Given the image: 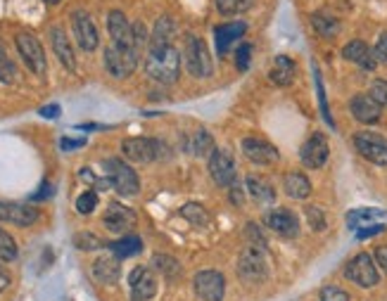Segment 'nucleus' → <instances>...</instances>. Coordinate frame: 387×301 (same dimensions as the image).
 Segmentation results:
<instances>
[{
	"label": "nucleus",
	"mask_w": 387,
	"mask_h": 301,
	"mask_svg": "<svg viewBox=\"0 0 387 301\" xmlns=\"http://www.w3.org/2000/svg\"><path fill=\"white\" fill-rule=\"evenodd\" d=\"M50 195H52V185H50V183H43V185L38 188V192H36V195H31V199H34V202H38V199H48Z\"/></svg>",
	"instance_id": "49"
},
{
	"label": "nucleus",
	"mask_w": 387,
	"mask_h": 301,
	"mask_svg": "<svg viewBox=\"0 0 387 301\" xmlns=\"http://www.w3.org/2000/svg\"><path fill=\"white\" fill-rule=\"evenodd\" d=\"M74 245L76 250L81 252H93V250H102V240L95 238V235H88V233H81L74 238Z\"/></svg>",
	"instance_id": "37"
},
{
	"label": "nucleus",
	"mask_w": 387,
	"mask_h": 301,
	"mask_svg": "<svg viewBox=\"0 0 387 301\" xmlns=\"http://www.w3.org/2000/svg\"><path fill=\"white\" fill-rule=\"evenodd\" d=\"M283 188H285L287 197H292V199H306L311 195V183H309V178H306L304 173H299V171H290V173H287L285 180H283Z\"/></svg>",
	"instance_id": "25"
},
{
	"label": "nucleus",
	"mask_w": 387,
	"mask_h": 301,
	"mask_svg": "<svg viewBox=\"0 0 387 301\" xmlns=\"http://www.w3.org/2000/svg\"><path fill=\"white\" fill-rule=\"evenodd\" d=\"M141 52L133 48H121V45L112 43L105 50V67L114 78H129L138 67Z\"/></svg>",
	"instance_id": "3"
},
{
	"label": "nucleus",
	"mask_w": 387,
	"mask_h": 301,
	"mask_svg": "<svg viewBox=\"0 0 387 301\" xmlns=\"http://www.w3.org/2000/svg\"><path fill=\"white\" fill-rule=\"evenodd\" d=\"M193 285L202 301H224L226 278L219 271H200Z\"/></svg>",
	"instance_id": "11"
},
{
	"label": "nucleus",
	"mask_w": 387,
	"mask_h": 301,
	"mask_svg": "<svg viewBox=\"0 0 387 301\" xmlns=\"http://www.w3.org/2000/svg\"><path fill=\"white\" fill-rule=\"evenodd\" d=\"M121 152L129 161L148 164L155 159H162L167 154V145L155 138H129L121 142Z\"/></svg>",
	"instance_id": "5"
},
{
	"label": "nucleus",
	"mask_w": 387,
	"mask_h": 301,
	"mask_svg": "<svg viewBox=\"0 0 387 301\" xmlns=\"http://www.w3.org/2000/svg\"><path fill=\"white\" fill-rule=\"evenodd\" d=\"M121 276L119 257H100L93 264V278L102 285H114Z\"/></svg>",
	"instance_id": "23"
},
{
	"label": "nucleus",
	"mask_w": 387,
	"mask_h": 301,
	"mask_svg": "<svg viewBox=\"0 0 387 301\" xmlns=\"http://www.w3.org/2000/svg\"><path fill=\"white\" fill-rule=\"evenodd\" d=\"M321 301H350V294L343 292L335 285H328L321 290Z\"/></svg>",
	"instance_id": "43"
},
{
	"label": "nucleus",
	"mask_w": 387,
	"mask_h": 301,
	"mask_svg": "<svg viewBox=\"0 0 387 301\" xmlns=\"http://www.w3.org/2000/svg\"><path fill=\"white\" fill-rule=\"evenodd\" d=\"M17 259V242L12 240V235L0 231V261H15Z\"/></svg>",
	"instance_id": "36"
},
{
	"label": "nucleus",
	"mask_w": 387,
	"mask_h": 301,
	"mask_svg": "<svg viewBox=\"0 0 387 301\" xmlns=\"http://www.w3.org/2000/svg\"><path fill=\"white\" fill-rule=\"evenodd\" d=\"M181 216L183 219H188L193 226H207L209 223V214L207 209L202 204H195V202H190V204H186L181 209Z\"/></svg>",
	"instance_id": "32"
},
{
	"label": "nucleus",
	"mask_w": 387,
	"mask_h": 301,
	"mask_svg": "<svg viewBox=\"0 0 387 301\" xmlns=\"http://www.w3.org/2000/svg\"><path fill=\"white\" fill-rule=\"evenodd\" d=\"M373 55H376L378 62H385L387 64V31H385V34H380L378 43H376V50H373Z\"/></svg>",
	"instance_id": "46"
},
{
	"label": "nucleus",
	"mask_w": 387,
	"mask_h": 301,
	"mask_svg": "<svg viewBox=\"0 0 387 301\" xmlns=\"http://www.w3.org/2000/svg\"><path fill=\"white\" fill-rule=\"evenodd\" d=\"M209 173H212V180L219 188L233 185L235 178H238V171H235V161L228 149H212V156H209Z\"/></svg>",
	"instance_id": "10"
},
{
	"label": "nucleus",
	"mask_w": 387,
	"mask_h": 301,
	"mask_svg": "<svg viewBox=\"0 0 387 301\" xmlns=\"http://www.w3.org/2000/svg\"><path fill=\"white\" fill-rule=\"evenodd\" d=\"M8 287H10V276H8V271H5V268H0V294L8 290Z\"/></svg>",
	"instance_id": "53"
},
{
	"label": "nucleus",
	"mask_w": 387,
	"mask_h": 301,
	"mask_svg": "<svg viewBox=\"0 0 387 301\" xmlns=\"http://www.w3.org/2000/svg\"><path fill=\"white\" fill-rule=\"evenodd\" d=\"M314 76H316V88H318V100H321V112H323V119L331 128H335V121H333L331 112H328V102H326V90H323V83H321V76H318V69L314 67Z\"/></svg>",
	"instance_id": "40"
},
{
	"label": "nucleus",
	"mask_w": 387,
	"mask_h": 301,
	"mask_svg": "<svg viewBox=\"0 0 387 301\" xmlns=\"http://www.w3.org/2000/svg\"><path fill=\"white\" fill-rule=\"evenodd\" d=\"M247 31V24L245 22H228V24H221L219 29H216V50H219V55L224 57L228 50H231V45L235 41H240L242 36H245Z\"/></svg>",
	"instance_id": "21"
},
{
	"label": "nucleus",
	"mask_w": 387,
	"mask_h": 301,
	"mask_svg": "<svg viewBox=\"0 0 387 301\" xmlns=\"http://www.w3.org/2000/svg\"><path fill=\"white\" fill-rule=\"evenodd\" d=\"M71 26H74V36L78 45H81V50L93 52L97 48V43H100V36H97V29L88 12L76 10L74 15H71Z\"/></svg>",
	"instance_id": "13"
},
{
	"label": "nucleus",
	"mask_w": 387,
	"mask_h": 301,
	"mask_svg": "<svg viewBox=\"0 0 387 301\" xmlns=\"http://www.w3.org/2000/svg\"><path fill=\"white\" fill-rule=\"evenodd\" d=\"M250 60H252V45L250 43H240L238 52H235V67L240 71H247L250 67Z\"/></svg>",
	"instance_id": "41"
},
{
	"label": "nucleus",
	"mask_w": 387,
	"mask_h": 301,
	"mask_svg": "<svg viewBox=\"0 0 387 301\" xmlns=\"http://www.w3.org/2000/svg\"><path fill=\"white\" fill-rule=\"evenodd\" d=\"M97 207V195L93 192V190H88V192H83L81 197L76 199V211L81 216H88L93 214Z\"/></svg>",
	"instance_id": "38"
},
{
	"label": "nucleus",
	"mask_w": 387,
	"mask_h": 301,
	"mask_svg": "<svg viewBox=\"0 0 387 301\" xmlns=\"http://www.w3.org/2000/svg\"><path fill=\"white\" fill-rule=\"evenodd\" d=\"M294 78V62L287 55H278L271 67V81L275 86H290Z\"/></svg>",
	"instance_id": "26"
},
{
	"label": "nucleus",
	"mask_w": 387,
	"mask_h": 301,
	"mask_svg": "<svg viewBox=\"0 0 387 301\" xmlns=\"http://www.w3.org/2000/svg\"><path fill=\"white\" fill-rule=\"evenodd\" d=\"M83 145H86V138H78V140L62 138V140H60V147H62V149H76V147H83Z\"/></svg>",
	"instance_id": "50"
},
{
	"label": "nucleus",
	"mask_w": 387,
	"mask_h": 301,
	"mask_svg": "<svg viewBox=\"0 0 387 301\" xmlns=\"http://www.w3.org/2000/svg\"><path fill=\"white\" fill-rule=\"evenodd\" d=\"M174 34H176V26H174L172 19H169V17L157 19L155 31H153V38H150L148 45H172Z\"/></svg>",
	"instance_id": "29"
},
{
	"label": "nucleus",
	"mask_w": 387,
	"mask_h": 301,
	"mask_svg": "<svg viewBox=\"0 0 387 301\" xmlns=\"http://www.w3.org/2000/svg\"><path fill=\"white\" fill-rule=\"evenodd\" d=\"M252 5H254V0H216V10H219L221 15H226V17L247 12Z\"/></svg>",
	"instance_id": "33"
},
{
	"label": "nucleus",
	"mask_w": 387,
	"mask_h": 301,
	"mask_svg": "<svg viewBox=\"0 0 387 301\" xmlns=\"http://www.w3.org/2000/svg\"><path fill=\"white\" fill-rule=\"evenodd\" d=\"M5 221L15 226H31L38 221V211L29 204H17V202H5Z\"/></svg>",
	"instance_id": "24"
},
{
	"label": "nucleus",
	"mask_w": 387,
	"mask_h": 301,
	"mask_svg": "<svg viewBox=\"0 0 387 301\" xmlns=\"http://www.w3.org/2000/svg\"><path fill=\"white\" fill-rule=\"evenodd\" d=\"M17 50H19V55H22L24 64L34 71V74H38V76L45 74V69H48V64H45V52L36 36L17 34Z\"/></svg>",
	"instance_id": "9"
},
{
	"label": "nucleus",
	"mask_w": 387,
	"mask_h": 301,
	"mask_svg": "<svg viewBox=\"0 0 387 301\" xmlns=\"http://www.w3.org/2000/svg\"><path fill=\"white\" fill-rule=\"evenodd\" d=\"M345 276L347 280H352L354 285L359 287H376L378 280H380V273H378V264L373 261L371 254H357L350 264L345 266Z\"/></svg>",
	"instance_id": "6"
},
{
	"label": "nucleus",
	"mask_w": 387,
	"mask_h": 301,
	"mask_svg": "<svg viewBox=\"0 0 387 301\" xmlns=\"http://www.w3.org/2000/svg\"><path fill=\"white\" fill-rule=\"evenodd\" d=\"M369 95L380 104V107H387V81H373Z\"/></svg>",
	"instance_id": "42"
},
{
	"label": "nucleus",
	"mask_w": 387,
	"mask_h": 301,
	"mask_svg": "<svg viewBox=\"0 0 387 301\" xmlns=\"http://www.w3.org/2000/svg\"><path fill=\"white\" fill-rule=\"evenodd\" d=\"M380 104L371 95H354L350 102V112L357 121L362 123H376L380 119Z\"/></svg>",
	"instance_id": "19"
},
{
	"label": "nucleus",
	"mask_w": 387,
	"mask_h": 301,
	"mask_svg": "<svg viewBox=\"0 0 387 301\" xmlns=\"http://www.w3.org/2000/svg\"><path fill=\"white\" fill-rule=\"evenodd\" d=\"M385 211L383 209H354V211H350V216H347V226L354 228V231H359L362 226L366 223H373L376 219H385Z\"/></svg>",
	"instance_id": "28"
},
{
	"label": "nucleus",
	"mask_w": 387,
	"mask_h": 301,
	"mask_svg": "<svg viewBox=\"0 0 387 301\" xmlns=\"http://www.w3.org/2000/svg\"><path fill=\"white\" fill-rule=\"evenodd\" d=\"M231 199H233V204H235V207L242 204V199H245V197H242V190H240V185H235V183H233V190H231Z\"/></svg>",
	"instance_id": "52"
},
{
	"label": "nucleus",
	"mask_w": 387,
	"mask_h": 301,
	"mask_svg": "<svg viewBox=\"0 0 387 301\" xmlns=\"http://www.w3.org/2000/svg\"><path fill=\"white\" fill-rule=\"evenodd\" d=\"M129 283H131V292H133L136 301H148L157 294V280L153 276V271L145 266L133 268L129 276Z\"/></svg>",
	"instance_id": "17"
},
{
	"label": "nucleus",
	"mask_w": 387,
	"mask_h": 301,
	"mask_svg": "<svg viewBox=\"0 0 387 301\" xmlns=\"http://www.w3.org/2000/svg\"><path fill=\"white\" fill-rule=\"evenodd\" d=\"M15 78H17L15 62L10 60V55L3 48V41H0V83H12Z\"/></svg>",
	"instance_id": "35"
},
{
	"label": "nucleus",
	"mask_w": 387,
	"mask_h": 301,
	"mask_svg": "<svg viewBox=\"0 0 387 301\" xmlns=\"http://www.w3.org/2000/svg\"><path fill=\"white\" fill-rule=\"evenodd\" d=\"M311 26L316 29V34H321L323 38L338 36V31H340V22H338V19L331 17V15H323V12H316V15L311 17Z\"/></svg>",
	"instance_id": "30"
},
{
	"label": "nucleus",
	"mask_w": 387,
	"mask_h": 301,
	"mask_svg": "<svg viewBox=\"0 0 387 301\" xmlns=\"http://www.w3.org/2000/svg\"><path fill=\"white\" fill-rule=\"evenodd\" d=\"M383 231H385L383 226H378V223H369V226H362V228H359L357 238H359V240H366V238H373V235H380Z\"/></svg>",
	"instance_id": "47"
},
{
	"label": "nucleus",
	"mask_w": 387,
	"mask_h": 301,
	"mask_svg": "<svg viewBox=\"0 0 387 301\" xmlns=\"http://www.w3.org/2000/svg\"><path fill=\"white\" fill-rule=\"evenodd\" d=\"M145 71L157 83H176L181 74V52L174 45H148Z\"/></svg>",
	"instance_id": "1"
},
{
	"label": "nucleus",
	"mask_w": 387,
	"mask_h": 301,
	"mask_svg": "<svg viewBox=\"0 0 387 301\" xmlns=\"http://www.w3.org/2000/svg\"><path fill=\"white\" fill-rule=\"evenodd\" d=\"M41 116H45V119H57V116H60V107H57V104H48V107L41 109Z\"/></svg>",
	"instance_id": "51"
},
{
	"label": "nucleus",
	"mask_w": 387,
	"mask_h": 301,
	"mask_svg": "<svg viewBox=\"0 0 387 301\" xmlns=\"http://www.w3.org/2000/svg\"><path fill=\"white\" fill-rule=\"evenodd\" d=\"M183 57H186V67L195 78H209L212 76V57H209V50L205 41H200L198 36H188L186 38V50H183Z\"/></svg>",
	"instance_id": "4"
},
{
	"label": "nucleus",
	"mask_w": 387,
	"mask_h": 301,
	"mask_svg": "<svg viewBox=\"0 0 387 301\" xmlns=\"http://www.w3.org/2000/svg\"><path fill=\"white\" fill-rule=\"evenodd\" d=\"M266 259H264V250H259V247H247L245 252L240 254L238 259V276L242 280H247V283H261V280H266Z\"/></svg>",
	"instance_id": "8"
},
{
	"label": "nucleus",
	"mask_w": 387,
	"mask_h": 301,
	"mask_svg": "<svg viewBox=\"0 0 387 301\" xmlns=\"http://www.w3.org/2000/svg\"><path fill=\"white\" fill-rule=\"evenodd\" d=\"M105 228L109 233H117V235H129V231L136 228V214L133 209L119 204V202H112L105 211V219H102Z\"/></svg>",
	"instance_id": "12"
},
{
	"label": "nucleus",
	"mask_w": 387,
	"mask_h": 301,
	"mask_svg": "<svg viewBox=\"0 0 387 301\" xmlns=\"http://www.w3.org/2000/svg\"><path fill=\"white\" fill-rule=\"evenodd\" d=\"M242 152L252 164H259V166H268V164L278 161V149H275L271 142L261 140V138H245L242 140Z\"/></svg>",
	"instance_id": "18"
},
{
	"label": "nucleus",
	"mask_w": 387,
	"mask_h": 301,
	"mask_svg": "<svg viewBox=\"0 0 387 301\" xmlns=\"http://www.w3.org/2000/svg\"><path fill=\"white\" fill-rule=\"evenodd\" d=\"M0 221H5V202H0Z\"/></svg>",
	"instance_id": "54"
},
{
	"label": "nucleus",
	"mask_w": 387,
	"mask_h": 301,
	"mask_svg": "<svg viewBox=\"0 0 387 301\" xmlns=\"http://www.w3.org/2000/svg\"><path fill=\"white\" fill-rule=\"evenodd\" d=\"M376 264H378V268H383L387 273V245L376 247Z\"/></svg>",
	"instance_id": "48"
},
{
	"label": "nucleus",
	"mask_w": 387,
	"mask_h": 301,
	"mask_svg": "<svg viewBox=\"0 0 387 301\" xmlns=\"http://www.w3.org/2000/svg\"><path fill=\"white\" fill-rule=\"evenodd\" d=\"M50 43H52V50H55L57 60L62 62V67L74 71L76 69V57H74V50H71V43H69L67 34H64V29H60V26L50 29Z\"/></svg>",
	"instance_id": "20"
},
{
	"label": "nucleus",
	"mask_w": 387,
	"mask_h": 301,
	"mask_svg": "<svg viewBox=\"0 0 387 301\" xmlns=\"http://www.w3.org/2000/svg\"><path fill=\"white\" fill-rule=\"evenodd\" d=\"M247 238H250L254 242V247H259V250H264L266 247V238L257 223H247Z\"/></svg>",
	"instance_id": "45"
},
{
	"label": "nucleus",
	"mask_w": 387,
	"mask_h": 301,
	"mask_svg": "<svg viewBox=\"0 0 387 301\" xmlns=\"http://www.w3.org/2000/svg\"><path fill=\"white\" fill-rule=\"evenodd\" d=\"M107 29L109 36L117 45L121 48H133L136 50V41H133V24L129 22L126 15L121 10H112L107 15Z\"/></svg>",
	"instance_id": "15"
},
{
	"label": "nucleus",
	"mask_w": 387,
	"mask_h": 301,
	"mask_svg": "<svg viewBox=\"0 0 387 301\" xmlns=\"http://www.w3.org/2000/svg\"><path fill=\"white\" fill-rule=\"evenodd\" d=\"M266 226L271 228L280 238H297L299 235V221L290 209H273L266 214Z\"/></svg>",
	"instance_id": "16"
},
{
	"label": "nucleus",
	"mask_w": 387,
	"mask_h": 301,
	"mask_svg": "<svg viewBox=\"0 0 387 301\" xmlns=\"http://www.w3.org/2000/svg\"><path fill=\"white\" fill-rule=\"evenodd\" d=\"M153 268L162 273L164 278H176L181 273V264L172 257H164V254H157L153 259Z\"/></svg>",
	"instance_id": "34"
},
{
	"label": "nucleus",
	"mask_w": 387,
	"mask_h": 301,
	"mask_svg": "<svg viewBox=\"0 0 387 301\" xmlns=\"http://www.w3.org/2000/svg\"><path fill=\"white\" fill-rule=\"evenodd\" d=\"M247 192H250L257 202H273L275 199L273 188L268 185L266 180L257 178V176H250V178H247Z\"/></svg>",
	"instance_id": "31"
},
{
	"label": "nucleus",
	"mask_w": 387,
	"mask_h": 301,
	"mask_svg": "<svg viewBox=\"0 0 387 301\" xmlns=\"http://www.w3.org/2000/svg\"><path fill=\"white\" fill-rule=\"evenodd\" d=\"M45 3H50V5H57V3H60V0H45Z\"/></svg>",
	"instance_id": "55"
},
{
	"label": "nucleus",
	"mask_w": 387,
	"mask_h": 301,
	"mask_svg": "<svg viewBox=\"0 0 387 301\" xmlns=\"http://www.w3.org/2000/svg\"><path fill=\"white\" fill-rule=\"evenodd\" d=\"M304 214H306V221H309L311 231H316V233L326 231V216L318 207H306Z\"/></svg>",
	"instance_id": "39"
},
{
	"label": "nucleus",
	"mask_w": 387,
	"mask_h": 301,
	"mask_svg": "<svg viewBox=\"0 0 387 301\" xmlns=\"http://www.w3.org/2000/svg\"><path fill=\"white\" fill-rule=\"evenodd\" d=\"M105 176H107V180L112 183V188L121 197H133V195H138V190H141V180H138L136 171L121 159L105 161Z\"/></svg>",
	"instance_id": "2"
},
{
	"label": "nucleus",
	"mask_w": 387,
	"mask_h": 301,
	"mask_svg": "<svg viewBox=\"0 0 387 301\" xmlns=\"http://www.w3.org/2000/svg\"><path fill=\"white\" fill-rule=\"evenodd\" d=\"M212 147H214L212 135H209L207 130H200V133L195 135V147H193V152H195V154H205V152H209Z\"/></svg>",
	"instance_id": "44"
},
{
	"label": "nucleus",
	"mask_w": 387,
	"mask_h": 301,
	"mask_svg": "<svg viewBox=\"0 0 387 301\" xmlns=\"http://www.w3.org/2000/svg\"><path fill=\"white\" fill-rule=\"evenodd\" d=\"M354 147L366 161L376 164V166H387V140L383 135L362 130V133L354 135Z\"/></svg>",
	"instance_id": "7"
},
{
	"label": "nucleus",
	"mask_w": 387,
	"mask_h": 301,
	"mask_svg": "<svg viewBox=\"0 0 387 301\" xmlns=\"http://www.w3.org/2000/svg\"><path fill=\"white\" fill-rule=\"evenodd\" d=\"M328 154H331V147L323 133H314L299 149V159L306 168H321L328 161Z\"/></svg>",
	"instance_id": "14"
},
{
	"label": "nucleus",
	"mask_w": 387,
	"mask_h": 301,
	"mask_svg": "<svg viewBox=\"0 0 387 301\" xmlns=\"http://www.w3.org/2000/svg\"><path fill=\"white\" fill-rule=\"evenodd\" d=\"M109 250H112L114 257L131 259V257H136V254H141L143 242H141V238H136V235H124L121 240H117L109 245Z\"/></svg>",
	"instance_id": "27"
},
{
	"label": "nucleus",
	"mask_w": 387,
	"mask_h": 301,
	"mask_svg": "<svg viewBox=\"0 0 387 301\" xmlns=\"http://www.w3.org/2000/svg\"><path fill=\"white\" fill-rule=\"evenodd\" d=\"M343 55H345V60H350V62H354V64H359V67H364V69H373V67L378 64L376 55H373V50H371L364 41H352V43H347L345 48H343Z\"/></svg>",
	"instance_id": "22"
}]
</instances>
